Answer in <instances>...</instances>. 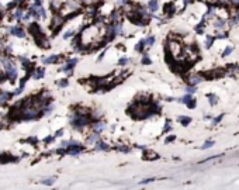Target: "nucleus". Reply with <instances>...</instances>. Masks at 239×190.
<instances>
[{"instance_id":"f257e3e1","label":"nucleus","mask_w":239,"mask_h":190,"mask_svg":"<svg viewBox=\"0 0 239 190\" xmlns=\"http://www.w3.org/2000/svg\"><path fill=\"white\" fill-rule=\"evenodd\" d=\"M103 28H101V24L100 23H96L93 25H89L86 27L82 34H80V38H79V42L83 44L85 47H89V45H96V44H100L103 41Z\"/></svg>"},{"instance_id":"f03ea898","label":"nucleus","mask_w":239,"mask_h":190,"mask_svg":"<svg viewBox=\"0 0 239 190\" xmlns=\"http://www.w3.org/2000/svg\"><path fill=\"white\" fill-rule=\"evenodd\" d=\"M7 34L13 35V37H17V38H24L25 37V31L20 25H11V27H9L7 28Z\"/></svg>"},{"instance_id":"7ed1b4c3","label":"nucleus","mask_w":239,"mask_h":190,"mask_svg":"<svg viewBox=\"0 0 239 190\" xmlns=\"http://www.w3.org/2000/svg\"><path fill=\"white\" fill-rule=\"evenodd\" d=\"M77 58H69L68 59V62H66V65L64 66V68H61L59 71L61 72H65V73H68V75H72V72H73V68L76 66V63H77Z\"/></svg>"},{"instance_id":"20e7f679","label":"nucleus","mask_w":239,"mask_h":190,"mask_svg":"<svg viewBox=\"0 0 239 190\" xmlns=\"http://www.w3.org/2000/svg\"><path fill=\"white\" fill-rule=\"evenodd\" d=\"M92 130L94 131V132H98V134H101L103 131H106L107 130V123L106 121H96L93 126H92Z\"/></svg>"},{"instance_id":"39448f33","label":"nucleus","mask_w":239,"mask_h":190,"mask_svg":"<svg viewBox=\"0 0 239 190\" xmlns=\"http://www.w3.org/2000/svg\"><path fill=\"white\" fill-rule=\"evenodd\" d=\"M204 80V76L203 75H191L190 78H188V84H191V86H197V84L200 83V82H203Z\"/></svg>"},{"instance_id":"423d86ee","label":"nucleus","mask_w":239,"mask_h":190,"mask_svg":"<svg viewBox=\"0 0 239 190\" xmlns=\"http://www.w3.org/2000/svg\"><path fill=\"white\" fill-rule=\"evenodd\" d=\"M33 79H35V80H40V79H42L44 76H45V69L44 68H35L33 71Z\"/></svg>"},{"instance_id":"0eeeda50","label":"nucleus","mask_w":239,"mask_h":190,"mask_svg":"<svg viewBox=\"0 0 239 190\" xmlns=\"http://www.w3.org/2000/svg\"><path fill=\"white\" fill-rule=\"evenodd\" d=\"M169 49H170V54L173 55L174 58L180 54V51H182V48H180V45L177 44V42H170L169 44Z\"/></svg>"},{"instance_id":"6e6552de","label":"nucleus","mask_w":239,"mask_h":190,"mask_svg":"<svg viewBox=\"0 0 239 190\" xmlns=\"http://www.w3.org/2000/svg\"><path fill=\"white\" fill-rule=\"evenodd\" d=\"M59 61V56L58 55H49V56H44L42 59H41V62L44 65H51V63H55Z\"/></svg>"},{"instance_id":"1a4fd4ad","label":"nucleus","mask_w":239,"mask_h":190,"mask_svg":"<svg viewBox=\"0 0 239 190\" xmlns=\"http://www.w3.org/2000/svg\"><path fill=\"white\" fill-rule=\"evenodd\" d=\"M10 97L11 93H9V90H0V106L6 104V102H9Z\"/></svg>"},{"instance_id":"9d476101","label":"nucleus","mask_w":239,"mask_h":190,"mask_svg":"<svg viewBox=\"0 0 239 190\" xmlns=\"http://www.w3.org/2000/svg\"><path fill=\"white\" fill-rule=\"evenodd\" d=\"M94 145H96V149H97V151H109V149H110L109 144H107V142H104V141H101V138L98 139Z\"/></svg>"},{"instance_id":"9b49d317","label":"nucleus","mask_w":239,"mask_h":190,"mask_svg":"<svg viewBox=\"0 0 239 190\" xmlns=\"http://www.w3.org/2000/svg\"><path fill=\"white\" fill-rule=\"evenodd\" d=\"M23 14H24V10H23L21 7H17L16 10H13V13H11V17L14 19V20H18L21 21V17Z\"/></svg>"},{"instance_id":"f8f14e48","label":"nucleus","mask_w":239,"mask_h":190,"mask_svg":"<svg viewBox=\"0 0 239 190\" xmlns=\"http://www.w3.org/2000/svg\"><path fill=\"white\" fill-rule=\"evenodd\" d=\"M98 139H100V134L93 131V132L89 134V137H87V144H96Z\"/></svg>"},{"instance_id":"ddd939ff","label":"nucleus","mask_w":239,"mask_h":190,"mask_svg":"<svg viewBox=\"0 0 239 190\" xmlns=\"http://www.w3.org/2000/svg\"><path fill=\"white\" fill-rule=\"evenodd\" d=\"M148 9L152 11V13L158 11V9H159V1H158V0H149V1H148Z\"/></svg>"},{"instance_id":"4468645a","label":"nucleus","mask_w":239,"mask_h":190,"mask_svg":"<svg viewBox=\"0 0 239 190\" xmlns=\"http://www.w3.org/2000/svg\"><path fill=\"white\" fill-rule=\"evenodd\" d=\"M177 121L182 124V126H188L190 123H191V118L190 117H186V116H179L177 117Z\"/></svg>"},{"instance_id":"2eb2a0df","label":"nucleus","mask_w":239,"mask_h":190,"mask_svg":"<svg viewBox=\"0 0 239 190\" xmlns=\"http://www.w3.org/2000/svg\"><path fill=\"white\" fill-rule=\"evenodd\" d=\"M75 32H76V30H75V28H69V30H66V31L64 32L62 38H64V40H69V38H72V37L75 35Z\"/></svg>"},{"instance_id":"dca6fc26","label":"nucleus","mask_w":239,"mask_h":190,"mask_svg":"<svg viewBox=\"0 0 239 190\" xmlns=\"http://www.w3.org/2000/svg\"><path fill=\"white\" fill-rule=\"evenodd\" d=\"M56 86L61 87V89H65V87L69 86V80H68V79H58V80H56Z\"/></svg>"},{"instance_id":"f3484780","label":"nucleus","mask_w":239,"mask_h":190,"mask_svg":"<svg viewBox=\"0 0 239 190\" xmlns=\"http://www.w3.org/2000/svg\"><path fill=\"white\" fill-rule=\"evenodd\" d=\"M207 99H208V102H210L211 106H215L218 103V97L215 95H212V93H208V95H207Z\"/></svg>"},{"instance_id":"a211bd4d","label":"nucleus","mask_w":239,"mask_h":190,"mask_svg":"<svg viewBox=\"0 0 239 190\" xmlns=\"http://www.w3.org/2000/svg\"><path fill=\"white\" fill-rule=\"evenodd\" d=\"M145 158H148L149 161H155V159H158V154H155L152 151H145Z\"/></svg>"},{"instance_id":"6ab92c4d","label":"nucleus","mask_w":239,"mask_h":190,"mask_svg":"<svg viewBox=\"0 0 239 190\" xmlns=\"http://www.w3.org/2000/svg\"><path fill=\"white\" fill-rule=\"evenodd\" d=\"M110 20H111V23H113V21H118L120 20V11L118 10L111 11V14H110Z\"/></svg>"},{"instance_id":"aec40b11","label":"nucleus","mask_w":239,"mask_h":190,"mask_svg":"<svg viewBox=\"0 0 239 190\" xmlns=\"http://www.w3.org/2000/svg\"><path fill=\"white\" fill-rule=\"evenodd\" d=\"M215 41V37H212V35H208L206 40V48H211L212 47V44Z\"/></svg>"},{"instance_id":"412c9836","label":"nucleus","mask_w":239,"mask_h":190,"mask_svg":"<svg viewBox=\"0 0 239 190\" xmlns=\"http://www.w3.org/2000/svg\"><path fill=\"white\" fill-rule=\"evenodd\" d=\"M55 180H56L55 178H45V179L41 180V183H42V185H46V186H52L55 183Z\"/></svg>"},{"instance_id":"4be33fe9","label":"nucleus","mask_w":239,"mask_h":190,"mask_svg":"<svg viewBox=\"0 0 239 190\" xmlns=\"http://www.w3.org/2000/svg\"><path fill=\"white\" fill-rule=\"evenodd\" d=\"M143 48H145V40H141V41L135 45V51H137V52H142Z\"/></svg>"},{"instance_id":"5701e85b","label":"nucleus","mask_w":239,"mask_h":190,"mask_svg":"<svg viewBox=\"0 0 239 190\" xmlns=\"http://www.w3.org/2000/svg\"><path fill=\"white\" fill-rule=\"evenodd\" d=\"M153 44H155V37H153V35H148V37L145 38V45H146V47H152Z\"/></svg>"},{"instance_id":"b1692460","label":"nucleus","mask_w":239,"mask_h":190,"mask_svg":"<svg viewBox=\"0 0 239 190\" xmlns=\"http://www.w3.org/2000/svg\"><path fill=\"white\" fill-rule=\"evenodd\" d=\"M128 63H130V58H128V56H121L118 59L120 66H125V65H128Z\"/></svg>"},{"instance_id":"393cba45","label":"nucleus","mask_w":239,"mask_h":190,"mask_svg":"<svg viewBox=\"0 0 239 190\" xmlns=\"http://www.w3.org/2000/svg\"><path fill=\"white\" fill-rule=\"evenodd\" d=\"M141 62H142V65H151V63H152V59L149 58V55H148V54H143Z\"/></svg>"},{"instance_id":"a878e982","label":"nucleus","mask_w":239,"mask_h":190,"mask_svg":"<svg viewBox=\"0 0 239 190\" xmlns=\"http://www.w3.org/2000/svg\"><path fill=\"white\" fill-rule=\"evenodd\" d=\"M204 21H206V19H203L201 23H200V24L196 27V31L198 32V34H203V32H204V25H206V24H204Z\"/></svg>"},{"instance_id":"bb28decb","label":"nucleus","mask_w":239,"mask_h":190,"mask_svg":"<svg viewBox=\"0 0 239 190\" xmlns=\"http://www.w3.org/2000/svg\"><path fill=\"white\" fill-rule=\"evenodd\" d=\"M214 27H215V28H224V27H225V20L218 19V20L214 23Z\"/></svg>"},{"instance_id":"cd10ccee","label":"nucleus","mask_w":239,"mask_h":190,"mask_svg":"<svg viewBox=\"0 0 239 190\" xmlns=\"http://www.w3.org/2000/svg\"><path fill=\"white\" fill-rule=\"evenodd\" d=\"M239 21V11H236L232 17H231V25H236Z\"/></svg>"},{"instance_id":"c85d7f7f","label":"nucleus","mask_w":239,"mask_h":190,"mask_svg":"<svg viewBox=\"0 0 239 190\" xmlns=\"http://www.w3.org/2000/svg\"><path fill=\"white\" fill-rule=\"evenodd\" d=\"M191 99H193V97H191V95H190V93H186V95L183 96L182 99H180V102H182V103H184V104H187V103H188Z\"/></svg>"},{"instance_id":"c756f323","label":"nucleus","mask_w":239,"mask_h":190,"mask_svg":"<svg viewBox=\"0 0 239 190\" xmlns=\"http://www.w3.org/2000/svg\"><path fill=\"white\" fill-rule=\"evenodd\" d=\"M24 90V87H21V86H18L17 89H14L13 92H11V96H20L21 95V92Z\"/></svg>"},{"instance_id":"7c9ffc66","label":"nucleus","mask_w":239,"mask_h":190,"mask_svg":"<svg viewBox=\"0 0 239 190\" xmlns=\"http://www.w3.org/2000/svg\"><path fill=\"white\" fill-rule=\"evenodd\" d=\"M214 147V141H206L204 144H203V147H201V149H208V148Z\"/></svg>"},{"instance_id":"2f4dec72","label":"nucleus","mask_w":239,"mask_h":190,"mask_svg":"<svg viewBox=\"0 0 239 190\" xmlns=\"http://www.w3.org/2000/svg\"><path fill=\"white\" fill-rule=\"evenodd\" d=\"M194 92H196V86L188 84V86L186 87V93H190V95H191V93H194Z\"/></svg>"},{"instance_id":"473e14b6","label":"nucleus","mask_w":239,"mask_h":190,"mask_svg":"<svg viewBox=\"0 0 239 190\" xmlns=\"http://www.w3.org/2000/svg\"><path fill=\"white\" fill-rule=\"evenodd\" d=\"M169 130H172V123H170V120H166V124H165L163 131H165V132H167Z\"/></svg>"},{"instance_id":"72a5a7b5","label":"nucleus","mask_w":239,"mask_h":190,"mask_svg":"<svg viewBox=\"0 0 239 190\" xmlns=\"http://www.w3.org/2000/svg\"><path fill=\"white\" fill-rule=\"evenodd\" d=\"M64 134H65V131H64V128H61V130H58V131L55 132L54 137H55V138H61L62 135H64Z\"/></svg>"},{"instance_id":"f704fd0d","label":"nucleus","mask_w":239,"mask_h":190,"mask_svg":"<svg viewBox=\"0 0 239 190\" xmlns=\"http://www.w3.org/2000/svg\"><path fill=\"white\" fill-rule=\"evenodd\" d=\"M54 139H55L54 135H48L46 138H44V142L45 144H51V142H54Z\"/></svg>"},{"instance_id":"c9c22d12","label":"nucleus","mask_w":239,"mask_h":190,"mask_svg":"<svg viewBox=\"0 0 239 190\" xmlns=\"http://www.w3.org/2000/svg\"><path fill=\"white\" fill-rule=\"evenodd\" d=\"M118 151H121V152H125V154H128V152H131V148L125 147V145H122V147H118Z\"/></svg>"},{"instance_id":"e433bc0d","label":"nucleus","mask_w":239,"mask_h":190,"mask_svg":"<svg viewBox=\"0 0 239 190\" xmlns=\"http://www.w3.org/2000/svg\"><path fill=\"white\" fill-rule=\"evenodd\" d=\"M196 100H194V99H191V100H190V102H188V103H187V107H188V108H194V107H196Z\"/></svg>"},{"instance_id":"4c0bfd02","label":"nucleus","mask_w":239,"mask_h":190,"mask_svg":"<svg viewBox=\"0 0 239 190\" xmlns=\"http://www.w3.org/2000/svg\"><path fill=\"white\" fill-rule=\"evenodd\" d=\"M232 49H234V48H232V47H228V48H227V49H225V51H224V54H222V56H228L229 54L232 52Z\"/></svg>"},{"instance_id":"58836bf2","label":"nucleus","mask_w":239,"mask_h":190,"mask_svg":"<svg viewBox=\"0 0 239 190\" xmlns=\"http://www.w3.org/2000/svg\"><path fill=\"white\" fill-rule=\"evenodd\" d=\"M151 182H155V178H149V179H143L141 182V185H148V183H151Z\"/></svg>"},{"instance_id":"ea45409f","label":"nucleus","mask_w":239,"mask_h":190,"mask_svg":"<svg viewBox=\"0 0 239 190\" xmlns=\"http://www.w3.org/2000/svg\"><path fill=\"white\" fill-rule=\"evenodd\" d=\"M174 139H176V135H169V137L165 139V142H166V144H169V142H172V141H174Z\"/></svg>"},{"instance_id":"a19ab883","label":"nucleus","mask_w":239,"mask_h":190,"mask_svg":"<svg viewBox=\"0 0 239 190\" xmlns=\"http://www.w3.org/2000/svg\"><path fill=\"white\" fill-rule=\"evenodd\" d=\"M222 117H224V114H221V116H218L217 118H214V121H212V123H214V124H218V123H219V121H221V120H222Z\"/></svg>"},{"instance_id":"79ce46f5","label":"nucleus","mask_w":239,"mask_h":190,"mask_svg":"<svg viewBox=\"0 0 239 190\" xmlns=\"http://www.w3.org/2000/svg\"><path fill=\"white\" fill-rule=\"evenodd\" d=\"M106 52H107V48H106V49H104V51H103V52L100 54V56H98V59H97V61H101V59H103V58H104V55H106Z\"/></svg>"},{"instance_id":"37998d69","label":"nucleus","mask_w":239,"mask_h":190,"mask_svg":"<svg viewBox=\"0 0 239 190\" xmlns=\"http://www.w3.org/2000/svg\"><path fill=\"white\" fill-rule=\"evenodd\" d=\"M234 6H236V7H239V0H229Z\"/></svg>"},{"instance_id":"c03bdc74","label":"nucleus","mask_w":239,"mask_h":190,"mask_svg":"<svg viewBox=\"0 0 239 190\" xmlns=\"http://www.w3.org/2000/svg\"><path fill=\"white\" fill-rule=\"evenodd\" d=\"M227 37H228V34H218L215 38H227Z\"/></svg>"},{"instance_id":"a18cd8bd","label":"nucleus","mask_w":239,"mask_h":190,"mask_svg":"<svg viewBox=\"0 0 239 190\" xmlns=\"http://www.w3.org/2000/svg\"><path fill=\"white\" fill-rule=\"evenodd\" d=\"M128 0H117V4H127Z\"/></svg>"},{"instance_id":"49530a36","label":"nucleus","mask_w":239,"mask_h":190,"mask_svg":"<svg viewBox=\"0 0 239 190\" xmlns=\"http://www.w3.org/2000/svg\"><path fill=\"white\" fill-rule=\"evenodd\" d=\"M1 130H3V126H1V124H0V131H1Z\"/></svg>"},{"instance_id":"de8ad7c7","label":"nucleus","mask_w":239,"mask_h":190,"mask_svg":"<svg viewBox=\"0 0 239 190\" xmlns=\"http://www.w3.org/2000/svg\"><path fill=\"white\" fill-rule=\"evenodd\" d=\"M1 117H3V113H1V111H0V118H1Z\"/></svg>"},{"instance_id":"09e8293b","label":"nucleus","mask_w":239,"mask_h":190,"mask_svg":"<svg viewBox=\"0 0 239 190\" xmlns=\"http://www.w3.org/2000/svg\"><path fill=\"white\" fill-rule=\"evenodd\" d=\"M1 16H3V13H1V10H0V17H1Z\"/></svg>"},{"instance_id":"8fccbe9b","label":"nucleus","mask_w":239,"mask_h":190,"mask_svg":"<svg viewBox=\"0 0 239 190\" xmlns=\"http://www.w3.org/2000/svg\"><path fill=\"white\" fill-rule=\"evenodd\" d=\"M16 1H17V3H18V1H20V0H16Z\"/></svg>"}]
</instances>
